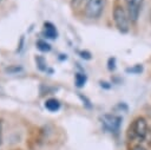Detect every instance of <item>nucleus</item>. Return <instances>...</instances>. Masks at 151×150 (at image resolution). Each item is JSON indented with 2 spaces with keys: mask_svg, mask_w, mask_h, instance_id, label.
<instances>
[{
  "mask_svg": "<svg viewBox=\"0 0 151 150\" xmlns=\"http://www.w3.org/2000/svg\"><path fill=\"white\" fill-rule=\"evenodd\" d=\"M21 70H22V67H20V66H9V67H7L5 71L8 72V73H17V72H19V71H21Z\"/></svg>",
  "mask_w": 151,
  "mask_h": 150,
  "instance_id": "obj_11",
  "label": "nucleus"
},
{
  "mask_svg": "<svg viewBox=\"0 0 151 150\" xmlns=\"http://www.w3.org/2000/svg\"><path fill=\"white\" fill-rule=\"evenodd\" d=\"M45 107H46L48 111H51V112H55V111H58V110L60 109V103H59V100L55 99V98H48V99L45 102Z\"/></svg>",
  "mask_w": 151,
  "mask_h": 150,
  "instance_id": "obj_7",
  "label": "nucleus"
},
{
  "mask_svg": "<svg viewBox=\"0 0 151 150\" xmlns=\"http://www.w3.org/2000/svg\"><path fill=\"white\" fill-rule=\"evenodd\" d=\"M142 70H143V67H142L140 65H137V66H134V67L126 69V71H127V72H131V73H138V72H140Z\"/></svg>",
  "mask_w": 151,
  "mask_h": 150,
  "instance_id": "obj_12",
  "label": "nucleus"
},
{
  "mask_svg": "<svg viewBox=\"0 0 151 150\" xmlns=\"http://www.w3.org/2000/svg\"><path fill=\"white\" fill-rule=\"evenodd\" d=\"M37 48L41 52H48L51 51V45L46 41V40H42V39H39L37 41Z\"/></svg>",
  "mask_w": 151,
  "mask_h": 150,
  "instance_id": "obj_8",
  "label": "nucleus"
},
{
  "mask_svg": "<svg viewBox=\"0 0 151 150\" xmlns=\"http://www.w3.org/2000/svg\"><path fill=\"white\" fill-rule=\"evenodd\" d=\"M42 33H44V35H45L46 38H48V39H55L57 35H58L55 26H54L52 22H50V21L44 22V30H42Z\"/></svg>",
  "mask_w": 151,
  "mask_h": 150,
  "instance_id": "obj_6",
  "label": "nucleus"
},
{
  "mask_svg": "<svg viewBox=\"0 0 151 150\" xmlns=\"http://www.w3.org/2000/svg\"><path fill=\"white\" fill-rule=\"evenodd\" d=\"M2 141V119H0V144Z\"/></svg>",
  "mask_w": 151,
  "mask_h": 150,
  "instance_id": "obj_14",
  "label": "nucleus"
},
{
  "mask_svg": "<svg viewBox=\"0 0 151 150\" xmlns=\"http://www.w3.org/2000/svg\"><path fill=\"white\" fill-rule=\"evenodd\" d=\"M132 150H145V148H144V146H142L140 144H138V145H134Z\"/></svg>",
  "mask_w": 151,
  "mask_h": 150,
  "instance_id": "obj_15",
  "label": "nucleus"
},
{
  "mask_svg": "<svg viewBox=\"0 0 151 150\" xmlns=\"http://www.w3.org/2000/svg\"><path fill=\"white\" fill-rule=\"evenodd\" d=\"M113 20L116 24V27L122 33H127L130 30V19L127 15L126 9H124L122 6H116L113 9Z\"/></svg>",
  "mask_w": 151,
  "mask_h": 150,
  "instance_id": "obj_1",
  "label": "nucleus"
},
{
  "mask_svg": "<svg viewBox=\"0 0 151 150\" xmlns=\"http://www.w3.org/2000/svg\"><path fill=\"white\" fill-rule=\"evenodd\" d=\"M150 19H151V15H150Z\"/></svg>",
  "mask_w": 151,
  "mask_h": 150,
  "instance_id": "obj_17",
  "label": "nucleus"
},
{
  "mask_svg": "<svg viewBox=\"0 0 151 150\" xmlns=\"http://www.w3.org/2000/svg\"><path fill=\"white\" fill-rule=\"evenodd\" d=\"M131 130L133 132V135L139 139V141H144L146 135H147V123L143 117H138L134 119V122L132 123Z\"/></svg>",
  "mask_w": 151,
  "mask_h": 150,
  "instance_id": "obj_5",
  "label": "nucleus"
},
{
  "mask_svg": "<svg viewBox=\"0 0 151 150\" xmlns=\"http://www.w3.org/2000/svg\"><path fill=\"white\" fill-rule=\"evenodd\" d=\"M106 6V0H87L85 5V15L88 19H98Z\"/></svg>",
  "mask_w": 151,
  "mask_h": 150,
  "instance_id": "obj_2",
  "label": "nucleus"
},
{
  "mask_svg": "<svg viewBox=\"0 0 151 150\" xmlns=\"http://www.w3.org/2000/svg\"><path fill=\"white\" fill-rule=\"evenodd\" d=\"M101 123L110 132H118L122 125V117L116 115H104L101 117Z\"/></svg>",
  "mask_w": 151,
  "mask_h": 150,
  "instance_id": "obj_4",
  "label": "nucleus"
},
{
  "mask_svg": "<svg viewBox=\"0 0 151 150\" xmlns=\"http://www.w3.org/2000/svg\"><path fill=\"white\" fill-rule=\"evenodd\" d=\"M143 1L144 0H125L126 12H127L130 21L136 22L138 20L142 7H143Z\"/></svg>",
  "mask_w": 151,
  "mask_h": 150,
  "instance_id": "obj_3",
  "label": "nucleus"
},
{
  "mask_svg": "<svg viewBox=\"0 0 151 150\" xmlns=\"http://www.w3.org/2000/svg\"><path fill=\"white\" fill-rule=\"evenodd\" d=\"M74 1H76V2H77V4H78V2H81V1H83V0H74Z\"/></svg>",
  "mask_w": 151,
  "mask_h": 150,
  "instance_id": "obj_16",
  "label": "nucleus"
},
{
  "mask_svg": "<svg viewBox=\"0 0 151 150\" xmlns=\"http://www.w3.org/2000/svg\"><path fill=\"white\" fill-rule=\"evenodd\" d=\"M35 63H37V66L40 71H46V60L42 58V57H35Z\"/></svg>",
  "mask_w": 151,
  "mask_h": 150,
  "instance_id": "obj_10",
  "label": "nucleus"
},
{
  "mask_svg": "<svg viewBox=\"0 0 151 150\" xmlns=\"http://www.w3.org/2000/svg\"><path fill=\"white\" fill-rule=\"evenodd\" d=\"M74 79H76V85L78 87H83L85 85V83H86V76L83 74V73H77Z\"/></svg>",
  "mask_w": 151,
  "mask_h": 150,
  "instance_id": "obj_9",
  "label": "nucleus"
},
{
  "mask_svg": "<svg viewBox=\"0 0 151 150\" xmlns=\"http://www.w3.org/2000/svg\"><path fill=\"white\" fill-rule=\"evenodd\" d=\"M79 54H80V57L84 58V59H91V53L87 52V51H81V52H79Z\"/></svg>",
  "mask_w": 151,
  "mask_h": 150,
  "instance_id": "obj_13",
  "label": "nucleus"
},
{
  "mask_svg": "<svg viewBox=\"0 0 151 150\" xmlns=\"http://www.w3.org/2000/svg\"><path fill=\"white\" fill-rule=\"evenodd\" d=\"M0 1H1V0H0Z\"/></svg>",
  "mask_w": 151,
  "mask_h": 150,
  "instance_id": "obj_18",
  "label": "nucleus"
}]
</instances>
